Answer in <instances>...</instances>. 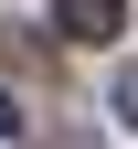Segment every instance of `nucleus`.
<instances>
[{
  "label": "nucleus",
  "mask_w": 138,
  "mask_h": 149,
  "mask_svg": "<svg viewBox=\"0 0 138 149\" xmlns=\"http://www.w3.org/2000/svg\"><path fill=\"white\" fill-rule=\"evenodd\" d=\"M53 22H64L74 43H106V32L128 22V0H64V11H53Z\"/></svg>",
  "instance_id": "1"
},
{
  "label": "nucleus",
  "mask_w": 138,
  "mask_h": 149,
  "mask_svg": "<svg viewBox=\"0 0 138 149\" xmlns=\"http://www.w3.org/2000/svg\"><path fill=\"white\" fill-rule=\"evenodd\" d=\"M106 107H117V128H138V64L117 74V96H106Z\"/></svg>",
  "instance_id": "2"
},
{
  "label": "nucleus",
  "mask_w": 138,
  "mask_h": 149,
  "mask_svg": "<svg viewBox=\"0 0 138 149\" xmlns=\"http://www.w3.org/2000/svg\"><path fill=\"white\" fill-rule=\"evenodd\" d=\"M0 139H21V107H11V85H0Z\"/></svg>",
  "instance_id": "3"
}]
</instances>
